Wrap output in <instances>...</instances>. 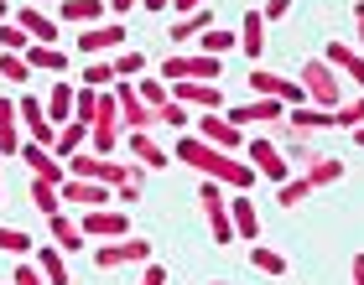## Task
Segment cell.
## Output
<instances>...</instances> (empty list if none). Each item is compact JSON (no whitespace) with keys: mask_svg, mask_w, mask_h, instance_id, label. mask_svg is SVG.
<instances>
[{"mask_svg":"<svg viewBox=\"0 0 364 285\" xmlns=\"http://www.w3.org/2000/svg\"><path fill=\"white\" fill-rule=\"evenodd\" d=\"M172 161L193 166V172H203L208 181H219V187H235V192H250V187H255V166H250V161H235L229 150L198 140V135H182Z\"/></svg>","mask_w":364,"mask_h":285,"instance_id":"6da1fadb","label":"cell"},{"mask_svg":"<svg viewBox=\"0 0 364 285\" xmlns=\"http://www.w3.org/2000/svg\"><path fill=\"white\" fill-rule=\"evenodd\" d=\"M296 83L307 89V104L333 109V114H338V104H343V94H349V89H343V78L328 68L323 57H307V62H302V73H296Z\"/></svg>","mask_w":364,"mask_h":285,"instance_id":"7a4b0ae2","label":"cell"},{"mask_svg":"<svg viewBox=\"0 0 364 285\" xmlns=\"http://www.w3.org/2000/svg\"><path fill=\"white\" fill-rule=\"evenodd\" d=\"M224 78V57H203V52H172L161 62V83H219Z\"/></svg>","mask_w":364,"mask_h":285,"instance_id":"3957f363","label":"cell"},{"mask_svg":"<svg viewBox=\"0 0 364 285\" xmlns=\"http://www.w3.org/2000/svg\"><path fill=\"white\" fill-rule=\"evenodd\" d=\"M198 208H203L208 218V233H213V244H235L240 233H235V218H229V203H224V187L219 181H203L198 187Z\"/></svg>","mask_w":364,"mask_h":285,"instance_id":"277c9868","label":"cell"},{"mask_svg":"<svg viewBox=\"0 0 364 285\" xmlns=\"http://www.w3.org/2000/svg\"><path fill=\"white\" fill-rule=\"evenodd\" d=\"M94 264L99 270H120V264H151V239H109V244H94Z\"/></svg>","mask_w":364,"mask_h":285,"instance_id":"5b68a950","label":"cell"},{"mask_svg":"<svg viewBox=\"0 0 364 285\" xmlns=\"http://www.w3.org/2000/svg\"><path fill=\"white\" fill-rule=\"evenodd\" d=\"M250 89H255V99H281L287 109H296V104H307V89L296 78H281V73H271V68H255L250 73Z\"/></svg>","mask_w":364,"mask_h":285,"instance_id":"8992f818","label":"cell"},{"mask_svg":"<svg viewBox=\"0 0 364 285\" xmlns=\"http://www.w3.org/2000/svg\"><path fill=\"white\" fill-rule=\"evenodd\" d=\"M120 47H130V31L120 21L84 26V37H78V52H84V57H105V52H120Z\"/></svg>","mask_w":364,"mask_h":285,"instance_id":"52a82bcc","label":"cell"},{"mask_svg":"<svg viewBox=\"0 0 364 285\" xmlns=\"http://www.w3.org/2000/svg\"><path fill=\"white\" fill-rule=\"evenodd\" d=\"M84 239H130V213L125 208H94L78 218Z\"/></svg>","mask_w":364,"mask_h":285,"instance_id":"ba28073f","label":"cell"},{"mask_svg":"<svg viewBox=\"0 0 364 285\" xmlns=\"http://www.w3.org/2000/svg\"><path fill=\"white\" fill-rule=\"evenodd\" d=\"M16 114H21V130H26L31 145H47V150L58 145V125L47 120V104H42V99H21V104H16Z\"/></svg>","mask_w":364,"mask_h":285,"instance_id":"9c48e42d","label":"cell"},{"mask_svg":"<svg viewBox=\"0 0 364 285\" xmlns=\"http://www.w3.org/2000/svg\"><path fill=\"white\" fill-rule=\"evenodd\" d=\"M245 156H250V166H255V177H266V181H291V166H287V156L271 145V140H245Z\"/></svg>","mask_w":364,"mask_h":285,"instance_id":"30bf717a","label":"cell"},{"mask_svg":"<svg viewBox=\"0 0 364 285\" xmlns=\"http://www.w3.org/2000/svg\"><path fill=\"white\" fill-rule=\"evenodd\" d=\"M177 104H188L193 114H219L224 109V89L219 83H167Z\"/></svg>","mask_w":364,"mask_h":285,"instance_id":"8fae6325","label":"cell"},{"mask_svg":"<svg viewBox=\"0 0 364 285\" xmlns=\"http://www.w3.org/2000/svg\"><path fill=\"white\" fill-rule=\"evenodd\" d=\"M114 104H120V125H130V130H151L156 125V109L141 104V94H136V83H130V78L114 83Z\"/></svg>","mask_w":364,"mask_h":285,"instance_id":"7c38bea8","label":"cell"},{"mask_svg":"<svg viewBox=\"0 0 364 285\" xmlns=\"http://www.w3.org/2000/svg\"><path fill=\"white\" fill-rule=\"evenodd\" d=\"M198 140H208V145H219V150H240L245 135H240V125L235 120H224V109L219 114H198Z\"/></svg>","mask_w":364,"mask_h":285,"instance_id":"4fadbf2b","label":"cell"},{"mask_svg":"<svg viewBox=\"0 0 364 285\" xmlns=\"http://www.w3.org/2000/svg\"><path fill=\"white\" fill-rule=\"evenodd\" d=\"M323 62L333 68L338 78H349L354 89L364 94V52H354L349 42H328V52H323Z\"/></svg>","mask_w":364,"mask_h":285,"instance_id":"5bb4252c","label":"cell"},{"mask_svg":"<svg viewBox=\"0 0 364 285\" xmlns=\"http://www.w3.org/2000/svg\"><path fill=\"white\" fill-rule=\"evenodd\" d=\"M58 197L63 203H78V208H105V203H114V187H105V181H78V177H68L58 187Z\"/></svg>","mask_w":364,"mask_h":285,"instance_id":"9a60e30c","label":"cell"},{"mask_svg":"<svg viewBox=\"0 0 364 285\" xmlns=\"http://www.w3.org/2000/svg\"><path fill=\"white\" fill-rule=\"evenodd\" d=\"M16 161H26L31 166V177H42V181H53V187H63V181H68V166H63L58 156H53V150H47V145H21V156H16Z\"/></svg>","mask_w":364,"mask_h":285,"instance_id":"2e32d148","label":"cell"},{"mask_svg":"<svg viewBox=\"0 0 364 285\" xmlns=\"http://www.w3.org/2000/svg\"><path fill=\"white\" fill-rule=\"evenodd\" d=\"M287 130H296V135L338 130V114H333V109H318V104H296V109H287Z\"/></svg>","mask_w":364,"mask_h":285,"instance_id":"e0dca14e","label":"cell"},{"mask_svg":"<svg viewBox=\"0 0 364 285\" xmlns=\"http://www.w3.org/2000/svg\"><path fill=\"white\" fill-rule=\"evenodd\" d=\"M229 218H235V233H240L245 244L260 239V208H255L250 192H235V197H229Z\"/></svg>","mask_w":364,"mask_h":285,"instance_id":"ac0fdd59","label":"cell"},{"mask_svg":"<svg viewBox=\"0 0 364 285\" xmlns=\"http://www.w3.org/2000/svg\"><path fill=\"white\" fill-rule=\"evenodd\" d=\"M21 120H16V99L0 94V161H16L21 156Z\"/></svg>","mask_w":364,"mask_h":285,"instance_id":"d6986e66","label":"cell"},{"mask_svg":"<svg viewBox=\"0 0 364 285\" xmlns=\"http://www.w3.org/2000/svg\"><path fill=\"white\" fill-rule=\"evenodd\" d=\"M224 120H235V125H266V120H287V104L281 99H250V104H235V109H224Z\"/></svg>","mask_w":364,"mask_h":285,"instance_id":"ffe728a7","label":"cell"},{"mask_svg":"<svg viewBox=\"0 0 364 285\" xmlns=\"http://www.w3.org/2000/svg\"><path fill=\"white\" fill-rule=\"evenodd\" d=\"M130 156H136V166H146V172H161V166H172V150H161L151 140V130H130Z\"/></svg>","mask_w":364,"mask_h":285,"instance_id":"44dd1931","label":"cell"},{"mask_svg":"<svg viewBox=\"0 0 364 285\" xmlns=\"http://www.w3.org/2000/svg\"><path fill=\"white\" fill-rule=\"evenodd\" d=\"M42 104H47V120H53V125L63 130V125H68V120H73V104H78V89H73V83H68V78H58V83H53V94H47V99H42Z\"/></svg>","mask_w":364,"mask_h":285,"instance_id":"7402d4cb","label":"cell"},{"mask_svg":"<svg viewBox=\"0 0 364 285\" xmlns=\"http://www.w3.org/2000/svg\"><path fill=\"white\" fill-rule=\"evenodd\" d=\"M16 26H21L31 42H47V47H58V21H53V16H42V11L21 6V11H16Z\"/></svg>","mask_w":364,"mask_h":285,"instance_id":"603a6c76","label":"cell"},{"mask_svg":"<svg viewBox=\"0 0 364 285\" xmlns=\"http://www.w3.org/2000/svg\"><path fill=\"white\" fill-rule=\"evenodd\" d=\"M47 228H53V244L63 249V255H73V249H89L84 228H78V218H68V213H53V218H47Z\"/></svg>","mask_w":364,"mask_h":285,"instance_id":"cb8c5ba5","label":"cell"},{"mask_svg":"<svg viewBox=\"0 0 364 285\" xmlns=\"http://www.w3.org/2000/svg\"><path fill=\"white\" fill-rule=\"evenodd\" d=\"M235 37H240V52H245V57H260V52H266V16H260V11H245V21H240Z\"/></svg>","mask_w":364,"mask_h":285,"instance_id":"d4e9b609","label":"cell"},{"mask_svg":"<svg viewBox=\"0 0 364 285\" xmlns=\"http://www.w3.org/2000/svg\"><path fill=\"white\" fill-rule=\"evenodd\" d=\"M26 62H31V73H68V52L63 47H47V42H31L26 47Z\"/></svg>","mask_w":364,"mask_h":285,"instance_id":"484cf974","label":"cell"},{"mask_svg":"<svg viewBox=\"0 0 364 285\" xmlns=\"http://www.w3.org/2000/svg\"><path fill=\"white\" fill-rule=\"evenodd\" d=\"M343 172H349V166H343L338 156H328V150H323V156H312V161L302 166V177L312 181V187H333V181H338Z\"/></svg>","mask_w":364,"mask_h":285,"instance_id":"4316f807","label":"cell"},{"mask_svg":"<svg viewBox=\"0 0 364 285\" xmlns=\"http://www.w3.org/2000/svg\"><path fill=\"white\" fill-rule=\"evenodd\" d=\"M109 6H105V0H63V21H68V26H99V16H105Z\"/></svg>","mask_w":364,"mask_h":285,"instance_id":"83f0119b","label":"cell"},{"mask_svg":"<svg viewBox=\"0 0 364 285\" xmlns=\"http://www.w3.org/2000/svg\"><path fill=\"white\" fill-rule=\"evenodd\" d=\"M84 140H89V125L68 120V125L58 130V145H53V156H58V161H68V156H78V150H84Z\"/></svg>","mask_w":364,"mask_h":285,"instance_id":"f1b7e54d","label":"cell"},{"mask_svg":"<svg viewBox=\"0 0 364 285\" xmlns=\"http://www.w3.org/2000/svg\"><path fill=\"white\" fill-rule=\"evenodd\" d=\"M37 270L47 275V285H68V264H63V249L58 244H42L37 249Z\"/></svg>","mask_w":364,"mask_h":285,"instance_id":"f546056e","label":"cell"},{"mask_svg":"<svg viewBox=\"0 0 364 285\" xmlns=\"http://www.w3.org/2000/svg\"><path fill=\"white\" fill-rule=\"evenodd\" d=\"M198 47H203V57H229L240 47V37H235V31H224V26H208L203 37H198Z\"/></svg>","mask_w":364,"mask_h":285,"instance_id":"4dcf8cb0","label":"cell"},{"mask_svg":"<svg viewBox=\"0 0 364 285\" xmlns=\"http://www.w3.org/2000/svg\"><path fill=\"white\" fill-rule=\"evenodd\" d=\"M213 26V11L203 6V11H193V16H182V21L172 26V42L182 47V42H188V37H203V31Z\"/></svg>","mask_w":364,"mask_h":285,"instance_id":"1f68e13d","label":"cell"},{"mask_svg":"<svg viewBox=\"0 0 364 285\" xmlns=\"http://www.w3.org/2000/svg\"><path fill=\"white\" fill-rule=\"evenodd\" d=\"M31 208H37V213H47V218H53V213H63V197H58V187H53V181L31 177Z\"/></svg>","mask_w":364,"mask_h":285,"instance_id":"d6a6232c","label":"cell"},{"mask_svg":"<svg viewBox=\"0 0 364 285\" xmlns=\"http://www.w3.org/2000/svg\"><path fill=\"white\" fill-rule=\"evenodd\" d=\"M136 73H146V52L141 47H120L114 52V78H136Z\"/></svg>","mask_w":364,"mask_h":285,"instance_id":"836d02e7","label":"cell"},{"mask_svg":"<svg viewBox=\"0 0 364 285\" xmlns=\"http://www.w3.org/2000/svg\"><path fill=\"white\" fill-rule=\"evenodd\" d=\"M250 264H255V270H266V275H287V259H281L271 244H250Z\"/></svg>","mask_w":364,"mask_h":285,"instance_id":"e575fe53","label":"cell"},{"mask_svg":"<svg viewBox=\"0 0 364 285\" xmlns=\"http://www.w3.org/2000/svg\"><path fill=\"white\" fill-rule=\"evenodd\" d=\"M193 120H198V114H193L188 104H177V99H167V104L156 109V125H172V130H188Z\"/></svg>","mask_w":364,"mask_h":285,"instance_id":"d590c367","label":"cell"},{"mask_svg":"<svg viewBox=\"0 0 364 285\" xmlns=\"http://www.w3.org/2000/svg\"><path fill=\"white\" fill-rule=\"evenodd\" d=\"M109 83H120V78H114V62L89 57V68H84V89H109Z\"/></svg>","mask_w":364,"mask_h":285,"instance_id":"8d00e7d4","label":"cell"},{"mask_svg":"<svg viewBox=\"0 0 364 285\" xmlns=\"http://www.w3.org/2000/svg\"><path fill=\"white\" fill-rule=\"evenodd\" d=\"M312 192H318V187H312L307 177H291V181H281V208H302Z\"/></svg>","mask_w":364,"mask_h":285,"instance_id":"74e56055","label":"cell"},{"mask_svg":"<svg viewBox=\"0 0 364 285\" xmlns=\"http://www.w3.org/2000/svg\"><path fill=\"white\" fill-rule=\"evenodd\" d=\"M89 145H94V156H114V145H120V125H94L89 130Z\"/></svg>","mask_w":364,"mask_h":285,"instance_id":"f35d334b","label":"cell"},{"mask_svg":"<svg viewBox=\"0 0 364 285\" xmlns=\"http://www.w3.org/2000/svg\"><path fill=\"white\" fill-rule=\"evenodd\" d=\"M0 78H11L16 89H21V83L31 78V62H26L21 52H0Z\"/></svg>","mask_w":364,"mask_h":285,"instance_id":"ab89813d","label":"cell"},{"mask_svg":"<svg viewBox=\"0 0 364 285\" xmlns=\"http://www.w3.org/2000/svg\"><path fill=\"white\" fill-rule=\"evenodd\" d=\"M136 94H141V104H151V109H161V104L172 99V89H167L161 78H141V83H136Z\"/></svg>","mask_w":364,"mask_h":285,"instance_id":"60d3db41","label":"cell"},{"mask_svg":"<svg viewBox=\"0 0 364 285\" xmlns=\"http://www.w3.org/2000/svg\"><path fill=\"white\" fill-rule=\"evenodd\" d=\"M0 255H16V259H21V255H31V239H26L21 228H6V223H0Z\"/></svg>","mask_w":364,"mask_h":285,"instance_id":"b9f144b4","label":"cell"},{"mask_svg":"<svg viewBox=\"0 0 364 285\" xmlns=\"http://www.w3.org/2000/svg\"><path fill=\"white\" fill-rule=\"evenodd\" d=\"M94 114H99V89H78V104H73V120L94 130Z\"/></svg>","mask_w":364,"mask_h":285,"instance_id":"7bdbcfd3","label":"cell"},{"mask_svg":"<svg viewBox=\"0 0 364 285\" xmlns=\"http://www.w3.org/2000/svg\"><path fill=\"white\" fill-rule=\"evenodd\" d=\"M26 47H31V37H26V31L16 26V21L0 26V52H21V57H26Z\"/></svg>","mask_w":364,"mask_h":285,"instance_id":"ee69618b","label":"cell"},{"mask_svg":"<svg viewBox=\"0 0 364 285\" xmlns=\"http://www.w3.org/2000/svg\"><path fill=\"white\" fill-rule=\"evenodd\" d=\"M359 125H364V94L354 99V104H349V99L338 104V130H359Z\"/></svg>","mask_w":364,"mask_h":285,"instance_id":"f6af8a7d","label":"cell"},{"mask_svg":"<svg viewBox=\"0 0 364 285\" xmlns=\"http://www.w3.org/2000/svg\"><path fill=\"white\" fill-rule=\"evenodd\" d=\"M11 285H47V275L37 270V264H16V280Z\"/></svg>","mask_w":364,"mask_h":285,"instance_id":"bcb514c9","label":"cell"},{"mask_svg":"<svg viewBox=\"0 0 364 285\" xmlns=\"http://www.w3.org/2000/svg\"><path fill=\"white\" fill-rule=\"evenodd\" d=\"M287 11H291V0H266V6H260V16H266V21H281Z\"/></svg>","mask_w":364,"mask_h":285,"instance_id":"7dc6e473","label":"cell"},{"mask_svg":"<svg viewBox=\"0 0 364 285\" xmlns=\"http://www.w3.org/2000/svg\"><path fill=\"white\" fill-rule=\"evenodd\" d=\"M114 203H141V181H125V187H114Z\"/></svg>","mask_w":364,"mask_h":285,"instance_id":"c3c4849f","label":"cell"},{"mask_svg":"<svg viewBox=\"0 0 364 285\" xmlns=\"http://www.w3.org/2000/svg\"><path fill=\"white\" fill-rule=\"evenodd\" d=\"M141 285H167V270H161V264H146V270H141Z\"/></svg>","mask_w":364,"mask_h":285,"instance_id":"681fc988","label":"cell"},{"mask_svg":"<svg viewBox=\"0 0 364 285\" xmlns=\"http://www.w3.org/2000/svg\"><path fill=\"white\" fill-rule=\"evenodd\" d=\"M208 6V0H172V11H177V21H182V16H193V11H203Z\"/></svg>","mask_w":364,"mask_h":285,"instance_id":"f907efd6","label":"cell"},{"mask_svg":"<svg viewBox=\"0 0 364 285\" xmlns=\"http://www.w3.org/2000/svg\"><path fill=\"white\" fill-rule=\"evenodd\" d=\"M105 6H109L114 16H130V11H136V6H141V0H105Z\"/></svg>","mask_w":364,"mask_h":285,"instance_id":"816d5d0a","label":"cell"},{"mask_svg":"<svg viewBox=\"0 0 364 285\" xmlns=\"http://www.w3.org/2000/svg\"><path fill=\"white\" fill-rule=\"evenodd\" d=\"M354 31H359V37H354V42L364 47V0H359V6H354Z\"/></svg>","mask_w":364,"mask_h":285,"instance_id":"f5cc1de1","label":"cell"},{"mask_svg":"<svg viewBox=\"0 0 364 285\" xmlns=\"http://www.w3.org/2000/svg\"><path fill=\"white\" fill-rule=\"evenodd\" d=\"M146 11H172V0H141Z\"/></svg>","mask_w":364,"mask_h":285,"instance_id":"db71d44e","label":"cell"},{"mask_svg":"<svg viewBox=\"0 0 364 285\" xmlns=\"http://www.w3.org/2000/svg\"><path fill=\"white\" fill-rule=\"evenodd\" d=\"M11 21V6H6V0H0V26H6Z\"/></svg>","mask_w":364,"mask_h":285,"instance_id":"11a10c76","label":"cell"},{"mask_svg":"<svg viewBox=\"0 0 364 285\" xmlns=\"http://www.w3.org/2000/svg\"><path fill=\"white\" fill-rule=\"evenodd\" d=\"M354 145H364V125H359V130H354Z\"/></svg>","mask_w":364,"mask_h":285,"instance_id":"9f6ffc18","label":"cell"},{"mask_svg":"<svg viewBox=\"0 0 364 285\" xmlns=\"http://www.w3.org/2000/svg\"><path fill=\"white\" fill-rule=\"evenodd\" d=\"M208 285H229V280H208Z\"/></svg>","mask_w":364,"mask_h":285,"instance_id":"6f0895ef","label":"cell"},{"mask_svg":"<svg viewBox=\"0 0 364 285\" xmlns=\"http://www.w3.org/2000/svg\"><path fill=\"white\" fill-rule=\"evenodd\" d=\"M0 192H6V187H0Z\"/></svg>","mask_w":364,"mask_h":285,"instance_id":"680465c9","label":"cell"}]
</instances>
